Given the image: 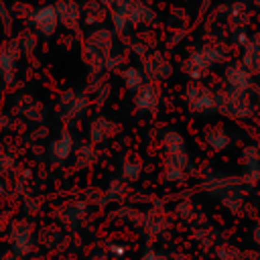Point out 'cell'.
I'll list each match as a JSON object with an SVG mask.
<instances>
[{
    "label": "cell",
    "instance_id": "cell-14",
    "mask_svg": "<svg viewBox=\"0 0 260 260\" xmlns=\"http://www.w3.org/2000/svg\"><path fill=\"white\" fill-rule=\"evenodd\" d=\"M116 132H118V124L108 116H95L87 126V136H89V142L93 144L108 142Z\"/></svg>",
    "mask_w": 260,
    "mask_h": 260
},
{
    "label": "cell",
    "instance_id": "cell-21",
    "mask_svg": "<svg viewBox=\"0 0 260 260\" xmlns=\"http://www.w3.org/2000/svg\"><path fill=\"white\" fill-rule=\"evenodd\" d=\"M81 57H83V63L87 65V69H89V71H93V73H100V71L106 67V57H104L100 51H95L89 43H85V45H83Z\"/></svg>",
    "mask_w": 260,
    "mask_h": 260
},
{
    "label": "cell",
    "instance_id": "cell-30",
    "mask_svg": "<svg viewBox=\"0 0 260 260\" xmlns=\"http://www.w3.org/2000/svg\"><path fill=\"white\" fill-rule=\"evenodd\" d=\"M138 260H171V258L158 250H146V252H142V256Z\"/></svg>",
    "mask_w": 260,
    "mask_h": 260
},
{
    "label": "cell",
    "instance_id": "cell-11",
    "mask_svg": "<svg viewBox=\"0 0 260 260\" xmlns=\"http://www.w3.org/2000/svg\"><path fill=\"white\" fill-rule=\"evenodd\" d=\"M20 55H22V49L18 41H6L0 47V75L4 77V81L8 83L14 81V71Z\"/></svg>",
    "mask_w": 260,
    "mask_h": 260
},
{
    "label": "cell",
    "instance_id": "cell-32",
    "mask_svg": "<svg viewBox=\"0 0 260 260\" xmlns=\"http://www.w3.org/2000/svg\"><path fill=\"white\" fill-rule=\"evenodd\" d=\"M98 2H102V4H104L108 10H112V8L118 4V0H98Z\"/></svg>",
    "mask_w": 260,
    "mask_h": 260
},
{
    "label": "cell",
    "instance_id": "cell-26",
    "mask_svg": "<svg viewBox=\"0 0 260 260\" xmlns=\"http://www.w3.org/2000/svg\"><path fill=\"white\" fill-rule=\"evenodd\" d=\"M242 160L248 171H258L260 167V148L258 146H246L242 152Z\"/></svg>",
    "mask_w": 260,
    "mask_h": 260
},
{
    "label": "cell",
    "instance_id": "cell-29",
    "mask_svg": "<svg viewBox=\"0 0 260 260\" xmlns=\"http://www.w3.org/2000/svg\"><path fill=\"white\" fill-rule=\"evenodd\" d=\"M108 252H110L112 256H116V258H124V256L128 254V246H126V244H120V242H112V244L108 246Z\"/></svg>",
    "mask_w": 260,
    "mask_h": 260
},
{
    "label": "cell",
    "instance_id": "cell-16",
    "mask_svg": "<svg viewBox=\"0 0 260 260\" xmlns=\"http://www.w3.org/2000/svg\"><path fill=\"white\" fill-rule=\"evenodd\" d=\"M85 43H89L95 51H100V53L106 57V61H108V57L114 55L116 37H114V30H110V28H106V26H95V28L89 30Z\"/></svg>",
    "mask_w": 260,
    "mask_h": 260
},
{
    "label": "cell",
    "instance_id": "cell-10",
    "mask_svg": "<svg viewBox=\"0 0 260 260\" xmlns=\"http://www.w3.org/2000/svg\"><path fill=\"white\" fill-rule=\"evenodd\" d=\"M160 106V89L154 81H146L136 93H134V108L142 114H156Z\"/></svg>",
    "mask_w": 260,
    "mask_h": 260
},
{
    "label": "cell",
    "instance_id": "cell-3",
    "mask_svg": "<svg viewBox=\"0 0 260 260\" xmlns=\"http://www.w3.org/2000/svg\"><path fill=\"white\" fill-rule=\"evenodd\" d=\"M215 100H217V112L230 118H248L254 112L248 93L242 91H232L225 87L221 91H215Z\"/></svg>",
    "mask_w": 260,
    "mask_h": 260
},
{
    "label": "cell",
    "instance_id": "cell-8",
    "mask_svg": "<svg viewBox=\"0 0 260 260\" xmlns=\"http://www.w3.org/2000/svg\"><path fill=\"white\" fill-rule=\"evenodd\" d=\"M73 148H75V140H73V134L69 130H61L51 142H49V148H47V154H49V160L53 165H63L71 158L73 154Z\"/></svg>",
    "mask_w": 260,
    "mask_h": 260
},
{
    "label": "cell",
    "instance_id": "cell-23",
    "mask_svg": "<svg viewBox=\"0 0 260 260\" xmlns=\"http://www.w3.org/2000/svg\"><path fill=\"white\" fill-rule=\"evenodd\" d=\"M85 213V203L83 201H69V203H65L55 215L59 217V221H77L81 215Z\"/></svg>",
    "mask_w": 260,
    "mask_h": 260
},
{
    "label": "cell",
    "instance_id": "cell-6",
    "mask_svg": "<svg viewBox=\"0 0 260 260\" xmlns=\"http://www.w3.org/2000/svg\"><path fill=\"white\" fill-rule=\"evenodd\" d=\"M87 110V98L85 93L77 91V89H67L59 95V102H57V114L61 120L65 122H73L77 120L83 112Z\"/></svg>",
    "mask_w": 260,
    "mask_h": 260
},
{
    "label": "cell",
    "instance_id": "cell-12",
    "mask_svg": "<svg viewBox=\"0 0 260 260\" xmlns=\"http://www.w3.org/2000/svg\"><path fill=\"white\" fill-rule=\"evenodd\" d=\"M223 81H225V87H228V89L248 93L250 83H252V73H250L242 63H232V65L225 67Z\"/></svg>",
    "mask_w": 260,
    "mask_h": 260
},
{
    "label": "cell",
    "instance_id": "cell-17",
    "mask_svg": "<svg viewBox=\"0 0 260 260\" xmlns=\"http://www.w3.org/2000/svg\"><path fill=\"white\" fill-rule=\"evenodd\" d=\"M242 65L252 73L260 75V37H250L242 51Z\"/></svg>",
    "mask_w": 260,
    "mask_h": 260
},
{
    "label": "cell",
    "instance_id": "cell-19",
    "mask_svg": "<svg viewBox=\"0 0 260 260\" xmlns=\"http://www.w3.org/2000/svg\"><path fill=\"white\" fill-rule=\"evenodd\" d=\"M81 12H83V22H85L87 26L95 28V26H102V24H104L106 14H108L110 10H108L102 2L93 0V2H87L85 8H81Z\"/></svg>",
    "mask_w": 260,
    "mask_h": 260
},
{
    "label": "cell",
    "instance_id": "cell-27",
    "mask_svg": "<svg viewBox=\"0 0 260 260\" xmlns=\"http://www.w3.org/2000/svg\"><path fill=\"white\" fill-rule=\"evenodd\" d=\"M217 260H240V250L230 246V244H221L215 252Z\"/></svg>",
    "mask_w": 260,
    "mask_h": 260
},
{
    "label": "cell",
    "instance_id": "cell-15",
    "mask_svg": "<svg viewBox=\"0 0 260 260\" xmlns=\"http://www.w3.org/2000/svg\"><path fill=\"white\" fill-rule=\"evenodd\" d=\"M57 8V16H59V24L65 26L67 30H77L81 20H83V12L79 8L77 2L73 0H57L55 2Z\"/></svg>",
    "mask_w": 260,
    "mask_h": 260
},
{
    "label": "cell",
    "instance_id": "cell-24",
    "mask_svg": "<svg viewBox=\"0 0 260 260\" xmlns=\"http://www.w3.org/2000/svg\"><path fill=\"white\" fill-rule=\"evenodd\" d=\"M73 156H75V165L77 167H89V165H93V160H95V144L93 142L79 144V148L73 152Z\"/></svg>",
    "mask_w": 260,
    "mask_h": 260
},
{
    "label": "cell",
    "instance_id": "cell-4",
    "mask_svg": "<svg viewBox=\"0 0 260 260\" xmlns=\"http://www.w3.org/2000/svg\"><path fill=\"white\" fill-rule=\"evenodd\" d=\"M185 102L187 108L193 114H211L217 112V100H215V91L199 81L191 83L185 91Z\"/></svg>",
    "mask_w": 260,
    "mask_h": 260
},
{
    "label": "cell",
    "instance_id": "cell-25",
    "mask_svg": "<svg viewBox=\"0 0 260 260\" xmlns=\"http://www.w3.org/2000/svg\"><path fill=\"white\" fill-rule=\"evenodd\" d=\"M140 175H142V162H140V160L126 158V160L122 162V179H124V181L132 183V181L140 179Z\"/></svg>",
    "mask_w": 260,
    "mask_h": 260
},
{
    "label": "cell",
    "instance_id": "cell-18",
    "mask_svg": "<svg viewBox=\"0 0 260 260\" xmlns=\"http://www.w3.org/2000/svg\"><path fill=\"white\" fill-rule=\"evenodd\" d=\"M203 138H205V144L211 148V150H223L228 148L230 144V134L225 132L223 126L219 124H211L203 130Z\"/></svg>",
    "mask_w": 260,
    "mask_h": 260
},
{
    "label": "cell",
    "instance_id": "cell-13",
    "mask_svg": "<svg viewBox=\"0 0 260 260\" xmlns=\"http://www.w3.org/2000/svg\"><path fill=\"white\" fill-rule=\"evenodd\" d=\"M187 165H189V152H165L162 156L165 179L173 183L181 181L187 173Z\"/></svg>",
    "mask_w": 260,
    "mask_h": 260
},
{
    "label": "cell",
    "instance_id": "cell-20",
    "mask_svg": "<svg viewBox=\"0 0 260 260\" xmlns=\"http://www.w3.org/2000/svg\"><path fill=\"white\" fill-rule=\"evenodd\" d=\"M122 81L126 85L128 91L136 93L144 83H146V75L142 71V67H136V65H130L126 69H122Z\"/></svg>",
    "mask_w": 260,
    "mask_h": 260
},
{
    "label": "cell",
    "instance_id": "cell-28",
    "mask_svg": "<svg viewBox=\"0 0 260 260\" xmlns=\"http://www.w3.org/2000/svg\"><path fill=\"white\" fill-rule=\"evenodd\" d=\"M20 49H22V53H32V49L37 47V41H35V35L32 32H28V30H24L22 35H20Z\"/></svg>",
    "mask_w": 260,
    "mask_h": 260
},
{
    "label": "cell",
    "instance_id": "cell-9",
    "mask_svg": "<svg viewBox=\"0 0 260 260\" xmlns=\"http://www.w3.org/2000/svg\"><path fill=\"white\" fill-rule=\"evenodd\" d=\"M30 24H32V28H35L37 35L51 37L57 30V26H59V16H57L55 4H47V6L37 8L30 14Z\"/></svg>",
    "mask_w": 260,
    "mask_h": 260
},
{
    "label": "cell",
    "instance_id": "cell-7",
    "mask_svg": "<svg viewBox=\"0 0 260 260\" xmlns=\"http://www.w3.org/2000/svg\"><path fill=\"white\" fill-rule=\"evenodd\" d=\"M142 71L148 81H165L171 77L173 67L162 53H146L142 57Z\"/></svg>",
    "mask_w": 260,
    "mask_h": 260
},
{
    "label": "cell",
    "instance_id": "cell-1",
    "mask_svg": "<svg viewBox=\"0 0 260 260\" xmlns=\"http://www.w3.org/2000/svg\"><path fill=\"white\" fill-rule=\"evenodd\" d=\"M110 16L118 32H124L130 26L154 22V12L146 0H118V4L110 10Z\"/></svg>",
    "mask_w": 260,
    "mask_h": 260
},
{
    "label": "cell",
    "instance_id": "cell-5",
    "mask_svg": "<svg viewBox=\"0 0 260 260\" xmlns=\"http://www.w3.org/2000/svg\"><path fill=\"white\" fill-rule=\"evenodd\" d=\"M8 246H10V252L16 254L18 258H26L32 248H35V232H32V225L24 219L12 223L10 232H8Z\"/></svg>",
    "mask_w": 260,
    "mask_h": 260
},
{
    "label": "cell",
    "instance_id": "cell-22",
    "mask_svg": "<svg viewBox=\"0 0 260 260\" xmlns=\"http://www.w3.org/2000/svg\"><path fill=\"white\" fill-rule=\"evenodd\" d=\"M162 152H187V142L181 132L167 130L162 134Z\"/></svg>",
    "mask_w": 260,
    "mask_h": 260
},
{
    "label": "cell",
    "instance_id": "cell-31",
    "mask_svg": "<svg viewBox=\"0 0 260 260\" xmlns=\"http://www.w3.org/2000/svg\"><path fill=\"white\" fill-rule=\"evenodd\" d=\"M252 238H254V242H256V246L260 248V223H256V225H254V232H252Z\"/></svg>",
    "mask_w": 260,
    "mask_h": 260
},
{
    "label": "cell",
    "instance_id": "cell-2",
    "mask_svg": "<svg viewBox=\"0 0 260 260\" xmlns=\"http://www.w3.org/2000/svg\"><path fill=\"white\" fill-rule=\"evenodd\" d=\"M223 57H225V53H223V49H221L219 45L207 43V45L195 49V51L183 61V73H185L189 79L199 81V79H203V77L207 75V71H209L213 65L221 63Z\"/></svg>",
    "mask_w": 260,
    "mask_h": 260
}]
</instances>
